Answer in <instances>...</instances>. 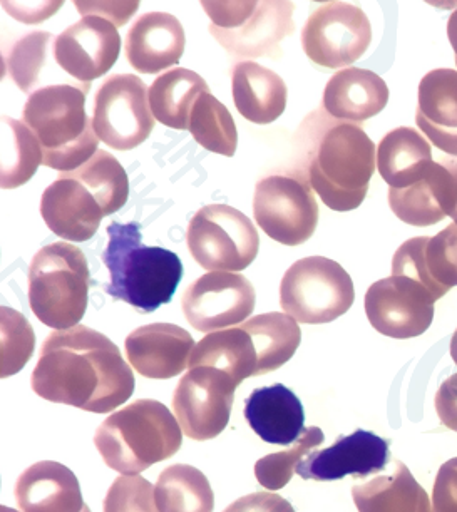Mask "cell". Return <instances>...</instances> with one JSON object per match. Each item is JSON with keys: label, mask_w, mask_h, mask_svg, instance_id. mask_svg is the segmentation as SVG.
Masks as SVG:
<instances>
[{"label": "cell", "mask_w": 457, "mask_h": 512, "mask_svg": "<svg viewBox=\"0 0 457 512\" xmlns=\"http://www.w3.org/2000/svg\"><path fill=\"white\" fill-rule=\"evenodd\" d=\"M238 385L213 367H195L180 380L173 409L181 429L193 441H210L225 431Z\"/></svg>", "instance_id": "cell-13"}, {"label": "cell", "mask_w": 457, "mask_h": 512, "mask_svg": "<svg viewBox=\"0 0 457 512\" xmlns=\"http://www.w3.org/2000/svg\"><path fill=\"white\" fill-rule=\"evenodd\" d=\"M88 260L78 246L57 241L37 251L29 268V303L39 322L54 330L78 327L88 310Z\"/></svg>", "instance_id": "cell-6"}, {"label": "cell", "mask_w": 457, "mask_h": 512, "mask_svg": "<svg viewBox=\"0 0 457 512\" xmlns=\"http://www.w3.org/2000/svg\"><path fill=\"white\" fill-rule=\"evenodd\" d=\"M16 499L22 512H83L86 507L78 477L54 461L37 462L22 472Z\"/></svg>", "instance_id": "cell-23"}, {"label": "cell", "mask_w": 457, "mask_h": 512, "mask_svg": "<svg viewBox=\"0 0 457 512\" xmlns=\"http://www.w3.org/2000/svg\"><path fill=\"white\" fill-rule=\"evenodd\" d=\"M432 512H457V457L442 464L437 472Z\"/></svg>", "instance_id": "cell-41"}, {"label": "cell", "mask_w": 457, "mask_h": 512, "mask_svg": "<svg viewBox=\"0 0 457 512\" xmlns=\"http://www.w3.org/2000/svg\"><path fill=\"white\" fill-rule=\"evenodd\" d=\"M104 512H160L155 486L139 474L119 476L104 499Z\"/></svg>", "instance_id": "cell-40"}, {"label": "cell", "mask_w": 457, "mask_h": 512, "mask_svg": "<svg viewBox=\"0 0 457 512\" xmlns=\"http://www.w3.org/2000/svg\"><path fill=\"white\" fill-rule=\"evenodd\" d=\"M372 27L360 7L327 2L315 9L302 31L303 51L325 69L352 66L369 49Z\"/></svg>", "instance_id": "cell-12"}, {"label": "cell", "mask_w": 457, "mask_h": 512, "mask_svg": "<svg viewBox=\"0 0 457 512\" xmlns=\"http://www.w3.org/2000/svg\"><path fill=\"white\" fill-rule=\"evenodd\" d=\"M447 37L451 42L452 51L456 54V66H457V11L452 12L449 21H447Z\"/></svg>", "instance_id": "cell-47"}, {"label": "cell", "mask_w": 457, "mask_h": 512, "mask_svg": "<svg viewBox=\"0 0 457 512\" xmlns=\"http://www.w3.org/2000/svg\"><path fill=\"white\" fill-rule=\"evenodd\" d=\"M439 161L432 164L424 180L407 190L389 188V205L407 225L432 226L446 218L439 196Z\"/></svg>", "instance_id": "cell-35"}, {"label": "cell", "mask_w": 457, "mask_h": 512, "mask_svg": "<svg viewBox=\"0 0 457 512\" xmlns=\"http://www.w3.org/2000/svg\"><path fill=\"white\" fill-rule=\"evenodd\" d=\"M2 379L17 374L31 360L36 335L31 323L14 308L2 307Z\"/></svg>", "instance_id": "cell-39"}, {"label": "cell", "mask_w": 457, "mask_h": 512, "mask_svg": "<svg viewBox=\"0 0 457 512\" xmlns=\"http://www.w3.org/2000/svg\"><path fill=\"white\" fill-rule=\"evenodd\" d=\"M93 126L109 148H138L155 128L146 84L134 74L109 76L94 98Z\"/></svg>", "instance_id": "cell-11"}, {"label": "cell", "mask_w": 457, "mask_h": 512, "mask_svg": "<svg viewBox=\"0 0 457 512\" xmlns=\"http://www.w3.org/2000/svg\"><path fill=\"white\" fill-rule=\"evenodd\" d=\"M83 512H91V509H89L88 506L84 507V511Z\"/></svg>", "instance_id": "cell-50"}, {"label": "cell", "mask_w": 457, "mask_h": 512, "mask_svg": "<svg viewBox=\"0 0 457 512\" xmlns=\"http://www.w3.org/2000/svg\"><path fill=\"white\" fill-rule=\"evenodd\" d=\"M257 350V375H265L287 364L297 352L302 332L297 320L287 313H263L243 323Z\"/></svg>", "instance_id": "cell-30"}, {"label": "cell", "mask_w": 457, "mask_h": 512, "mask_svg": "<svg viewBox=\"0 0 457 512\" xmlns=\"http://www.w3.org/2000/svg\"><path fill=\"white\" fill-rule=\"evenodd\" d=\"M389 457V441L359 429L350 436L339 437L334 446L324 451L310 452L298 464L297 474L312 481H339L347 476L362 479L386 469Z\"/></svg>", "instance_id": "cell-17"}, {"label": "cell", "mask_w": 457, "mask_h": 512, "mask_svg": "<svg viewBox=\"0 0 457 512\" xmlns=\"http://www.w3.org/2000/svg\"><path fill=\"white\" fill-rule=\"evenodd\" d=\"M255 300L252 283L243 275L211 272L186 288L183 313L198 332H218L245 323L253 313Z\"/></svg>", "instance_id": "cell-15"}, {"label": "cell", "mask_w": 457, "mask_h": 512, "mask_svg": "<svg viewBox=\"0 0 457 512\" xmlns=\"http://www.w3.org/2000/svg\"><path fill=\"white\" fill-rule=\"evenodd\" d=\"M79 14L86 16L104 17L106 21L113 22L114 26L121 27L128 24L134 12L138 11L139 2H74Z\"/></svg>", "instance_id": "cell-42"}, {"label": "cell", "mask_w": 457, "mask_h": 512, "mask_svg": "<svg viewBox=\"0 0 457 512\" xmlns=\"http://www.w3.org/2000/svg\"><path fill=\"white\" fill-rule=\"evenodd\" d=\"M2 6L6 9L11 16L16 17L17 21L26 22V24H37V22H44L59 11L62 6V2H49V4H42L37 2L34 7H26V4H12V2H2Z\"/></svg>", "instance_id": "cell-45"}, {"label": "cell", "mask_w": 457, "mask_h": 512, "mask_svg": "<svg viewBox=\"0 0 457 512\" xmlns=\"http://www.w3.org/2000/svg\"><path fill=\"white\" fill-rule=\"evenodd\" d=\"M83 183L103 208L104 215L121 210L129 198V180L126 171L113 154L99 149L88 163L69 173H59Z\"/></svg>", "instance_id": "cell-33"}, {"label": "cell", "mask_w": 457, "mask_h": 512, "mask_svg": "<svg viewBox=\"0 0 457 512\" xmlns=\"http://www.w3.org/2000/svg\"><path fill=\"white\" fill-rule=\"evenodd\" d=\"M436 302L437 298L414 278L391 275L367 290L365 313L377 332L404 340L429 330Z\"/></svg>", "instance_id": "cell-14"}, {"label": "cell", "mask_w": 457, "mask_h": 512, "mask_svg": "<svg viewBox=\"0 0 457 512\" xmlns=\"http://www.w3.org/2000/svg\"><path fill=\"white\" fill-rule=\"evenodd\" d=\"M389 101V88L375 72L347 67L332 76L324 91L325 113L337 121L362 124L382 113Z\"/></svg>", "instance_id": "cell-22"}, {"label": "cell", "mask_w": 457, "mask_h": 512, "mask_svg": "<svg viewBox=\"0 0 457 512\" xmlns=\"http://www.w3.org/2000/svg\"><path fill=\"white\" fill-rule=\"evenodd\" d=\"M108 236L103 262L111 282L104 292L141 313L156 312L170 303L183 278L180 256L161 246L143 245L141 225L136 221L126 225L113 221Z\"/></svg>", "instance_id": "cell-3"}, {"label": "cell", "mask_w": 457, "mask_h": 512, "mask_svg": "<svg viewBox=\"0 0 457 512\" xmlns=\"http://www.w3.org/2000/svg\"><path fill=\"white\" fill-rule=\"evenodd\" d=\"M442 163L446 164L447 169L451 171L452 178V201H454V208H452L451 218L457 225V158H442Z\"/></svg>", "instance_id": "cell-46"}, {"label": "cell", "mask_w": 457, "mask_h": 512, "mask_svg": "<svg viewBox=\"0 0 457 512\" xmlns=\"http://www.w3.org/2000/svg\"><path fill=\"white\" fill-rule=\"evenodd\" d=\"M160 512H213L215 494L203 472L186 464L166 467L155 486Z\"/></svg>", "instance_id": "cell-31"}, {"label": "cell", "mask_w": 457, "mask_h": 512, "mask_svg": "<svg viewBox=\"0 0 457 512\" xmlns=\"http://www.w3.org/2000/svg\"><path fill=\"white\" fill-rule=\"evenodd\" d=\"M2 138L0 185L4 190H14L26 185L44 164L41 144L26 124L9 116H2Z\"/></svg>", "instance_id": "cell-32"}, {"label": "cell", "mask_w": 457, "mask_h": 512, "mask_svg": "<svg viewBox=\"0 0 457 512\" xmlns=\"http://www.w3.org/2000/svg\"><path fill=\"white\" fill-rule=\"evenodd\" d=\"M210 16V32L225 51L238 59H280V42L295 32L293 2L282 0H237L201 2Z\"/></svg>", "instance_id": "cell-7"}, {"label": "cell", "mask_w": 457, "mask_h": 512, "mask_svg": "<svg viewBox=\"0 0 457 512\" xmlns=\"http://www.w3.org/2000/svg\"><path fill=\"white\" fill-rule=\"evenodd\" d=\"M210 93L203 77L195 71L176 67L163 72L149 86L148 99L153 116L171 129H190V118L196 99Z\"/></svg>", "instance_id": "cell-29"}, {"label": "cell", "mask_w": 457, "mask_h": 512, "mask_svg": "<svg viewBox=\"0 0 457 512\" xmlns=\"http://www.w3.org/2000/svg\"><path fill=\"white\" fill-rule=\"evenodd\" d=\"M354 282L339 263L309 256L293 263L280 283L283 312L309 325L330 323L354 305Z\"/></svg>", "instance_id": "cell-8"}, {"label": "cell", "mask_w": 457, "mask_h": 512, "mask_svg": "<svg viewBox=\"0 0 457 512\" xmlns=\"http://www.w3.org/2000/svg\"><path fill=\"white\" fill-rule=\"evenodd\" d=\"M190 133L196 143L211 153L232 158L237 153L238 131L235 119L225 104L211 93H203L196 99L190 118Z\"/></svg>", "instance_id": "cell-34"}, {"label": "cell", "mask_w": 457, "mask_h": 512, "mask_svg": "<svg viewBox=\"0 0 457 512\" xmlns=\"http://www.w3.org/2000/svg\"><path fill=\"white\" fill-rule=\"evenodd\" d=\"M180 422L158 400H136L99 425L94 444L104 464L134 476L180 451Z\"/></svg>", "instance_id": "cell-5"}, {"label": "cell", "mask_w": 457, "mask_h": 512, "mask_svg": "<svg viewBox=\"0 0 457 512\" xmlns=\"http://www.w3.org/2000/svg\"><path fill=\"white\" fill-rule=\"evenodd\" d=\"M31 380L42 399L93 414H108L134 392L133 370L118 347L84 325L47 337Z\"/></svg>", "instance_id": "cell-1"}, {"label": "cell", "mask_w": 457, "mask_h": 512, "mask_svg": "<svg viewBox=\"0 0 457 512\" xmlns=\"http://www.w3.org/2000/svg\"><path fill=\"white\" fill-rule=\"evenodd\" d=\"M253 215L272 240L298 246L310 240L319 225V203L307 178L272 175L255 188Z\"/></svg>", "instance_id": "cell-10"}, {"label": "cell", "mask_w": 457, "mask_h": 512, "mask_svg": "<svg viewBox=\"0 0 457 512\" xmlns=\"http://www.w3.org/2000/svg\"><path fill=\"white\" fill-rule=\"evenodd\" d=\"M223 512H295V509L287 499L268 491L240 497Z\"/></svg>", "instance_id": "cell-43"}, {"label": "cell", "mask_w": 457, "mask_h": 512, "mask_svg": "<svg viewBox=\"0 0 457 512\" xmlns=\"http://www.w3.org/2000/svg\"><path fill=\"white\" fill-rule=\"evenodd\" d=\"M88 91L72 84H51L27 99L22 123L36 134L47 168L76 171L98 153V134L86 113Z\"/></svg>", "instance_id": "cell-4"}, {"label": "cell", "mask_w": 457, "mask_h": 512, "mask_svg": "<svg viewBox=\"0 0 457 512\" xmlns=\"http://www.w3.org/2000/svg\"><path fill=\"white\" fill-rule=\"evenodd\" d=\"M432 164L431 143L414 128L392 129L377 148V169L392 190H407L424 180Z\"/></svg>", "instance_id": "cell-26"}, {"label": "cell", "mask_w": 457, "mask_h": 512, "mask_svg": "<svg viewBox=\"0 0 457 512\" xmlns=\"http://www.w3.org/2000/svg\"><path fill=\"white\" fill-rule=\"evenodd\" d=\"M424 263L437 298H442L452 287H457V225L426 236Z\"/></svg>", "instance_id": "cell-38"}, {"label": "cell", "mask_w": 457, "mask_h": 512, "mask_svg": "<svg viewBox=\"0 0 457 512\" xmlns=\"http://www.w3.org/2000/svg\"><path fill=\"white\" fill-rule=\"evenodd\" d=\"M436 412L444 427L457 432V374L444 380L437 390Z\"/></svg>", "instance_id": "cell-44"}, {"label": "cell", "mask_w": 457, "mask_h": 512, "mask_svg": "<svg viewBox=\"0 0 457 512\" xmlns=\"http://www.w3.org/2000/svg\"><path fill=\"white\" fill-rule=\"evenodd\" d=\"M54 61L83 84L103 77L118 61L121 37L113 22L86 16L67 27L52 46Z\"/></svg>", "instance_id": "cell-16"}, {"label": "cell", "mask_w": 457, "mask_h": 512, "mask_svg": "<svg viewBox=\"0 0 457 512\" xmlns=\"http://www.w3.org/2000/svg\"><path fill=\"white\" fill-rule=\"evenodd\" d=\"M416 124L442 153L457 158V71L434 69L422 77Z\"/></svg>", "instance_id": "cell-21"}, {"label": "cell", "mask_w": 457, "mask_h": 512, "mask_svg": "<svg viewBox=\"0 0 457 512\" xmlns=\"http://www.w3.org/2000/svg\"><path fill=\"white\" fill-rule=\"evenodd\" d=\"M245 419L262 441L275 446H290L305 431L302 402L282 384L253 390L245 402Z\"/></svg>", "instance_id": "cell-24"}, {"label": "cell", "mask_w": 457, "mask_h": 512, "mask_svg": "<svg viewBox=\"0 0 457 512\" xmlns=\"http://www.w3.org/2000/svg\"><path fill=\"white\" fill-rule=\"evenodd\" d=\"M451 357L457 365V330L451 338Z\"/></svg>", "instance_id": "cell-48"}, {"label": "cell", "mask_w": 457, "mask_h": 512, "mask_svg": "<svg viewBox=\"0 0 457 512\" xmlns=\"http://www.w3.org/2000/svg\"><path fill=\"white\" fill-rule=\"evenodd\" d=\"M352 497L359 512H432L426 489L402 461L394 462L389 476L354 486Z\"/></svg>", "instance_id": "cell-27"}, {"label": "cell", "mask_w": 457, "mask_h": 512, "mask_svg": "<svg viewBox=\"0 0 457 512\" xmlns=\"http://www.w3.org/2000/svg\"><path fill=\"white\" fill-rule=\"evenodd\" d=\"M190 369L213 367L230 375L235 384L257 377L258 357L253 340L242 327L225 328L206 335L191 352Z\"/></svg>", "instance_id": "cell-28"}, {"label": "cell", "mask_w": 457, "mask_h": 512, "mask_svg": "<svg viewBox=\"0 0 457 512\" xmlns=\"http://www.w3.org/2000/svg\"><path fill=\"white\" fill-rule=\"evenodd\" d=\"M41 215L52 233L76 243L91 240L106 216L83 183L62 175L42 193Z\"/></svg>", "instance_id": "cell-19"}, {"label": "cell", "mask_w": 457, "mask_h": 512, "mask_svg": "<svg viewBox=\"0 0 457 512\" xmlns=\"http://www.w3.org/2000/svg\"><path fill=\"white\" fill-rule=\"evenodd\" d=\"M324 432L319 427H309L303 431L302 437L290 451L270 454L257 461L255 476L257 481L268 491H278L292 481L293 474H297L300 462L314 452L317 447L324 444Z\"/></svg>", "instance_id": "cell-36"}, {"label": "cell", "mask_w": 457, "mask_h": 512, "mask_svg": "<svg viewBox=\"0 0 457 512\" xmlns=\"http://www.w3.org/2000/svg\"><path fill=\"white\" fill-rule=\"evenodd\" d=\"M233 103L238 113L253 124L277 121L287 108V84L277 72L257 62H238L233 67Z\"/></svg>", "instance_id": "cell-25"}, {"label": "cell", "mask_w": 457, "mask_h": 512, "mask_svg": "<svg viewBox=\"0 0 457 512\" xmlns=\"http://www.w3.org/2000/svg\"><path fill=\"white\" fill-rule=\"evenodd\" d=\"M305 178L325 206L352 211L364 203L377 168V149L360 124L315 111L305 119Z\"/></svg>", "instance_id": "cell-2"}, {"label": "cell", "mask_w": 457, "mask_h": 512, "mask_svg": "<svg viewBox=\"0 0 457 512\" xmlns=\"http://www.w3.org/2000/svg\"><path fill=\"white\" fill-rule=\"evenodd\" d=\"M186 243L195 262L210 272L237 273L257 258L260 236L252 220L228 205L203 206L188 226Z\"/></svg>", "instance_id": "cell-9"}, {"label": "cell", "mask_w": 457, "mask_h": 512, "mask_svg": "<svg viewBox=\"0 0 457 512\" xmlns=\"http://www.w3.org/2000/svg\"><path fill=\"white\" fill-rule=\"evenodd\" d=\"M181 22L166 12H148L129 29L124 51L136 72L155 74L176 66L185 52Z\"/></svg>", "instance_id": "cell-20"}, {"label": "cell", "mask_w": 457, "mask_h": 512, "mask_svg": "<svg viewBox=\"0 0 457 512\" xmlns=\"http://www.w3.org/2000/svg\"><path fill=\"white\" fill-rule=\"evenodd\" d=\"M54 41L51 32L34 31L14 44L6 59V69L22 93H31L41 82L47 66V52Z\"/></svg>", "instance_id": "cell-37"}, {"label": "cell", "mask_w": 457, "mask_h": 512, "mask_svg": "<svg viewBox=\"0 0 457 512\" xmlns=\"http://www.w3.org/2000/svg\"><path fill=\"white\" fill-rule=\"evenodd\" d=\"M124 347L129 364L139 375L166 380L188 367L196 345L185 328L173 323H151L129 333Z\"/></svg>", "instance_id": "cell-18"}, {"label": "cell", "mask_w": 457, "mask_h": 512, "mask_svg": "<svg viewBox=\"0 0 457 512\" xmlns=\"http://www.w3.org/2000/svg\"><path fill=\"white\" fill-rule=\"evenodd\" d=\"M0 512H17V511H14V509H11V507H2V511Z\"/></svg>", "instance_id": "cell-49"}]
</instances>
